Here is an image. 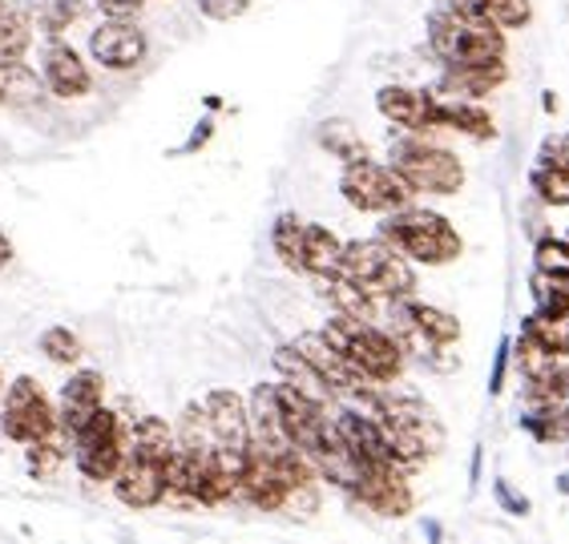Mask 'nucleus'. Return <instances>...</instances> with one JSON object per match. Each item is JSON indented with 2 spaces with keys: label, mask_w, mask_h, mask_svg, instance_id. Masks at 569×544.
I'll use <instances>...</instances> for the list:
<instances>
[{
  "label": "nucleus",
  "mask_w": 569,
  "mask_h": 544,
  "mask_svg": "<svg viewBox=\"0 0 569 544\" xmlns=\"http://www.w3.org/2000/svg\"><path fill=\"white\" fill-rule=\"evenodd\" d=\"M142 4H146V0H98V9L106 12V17H121V21H130Z\"/></svg>",
  "instance_id": "35"
},
{
  "label": "nucleus",
  "mask_w": 569,
  "mask_h": 544,
  "mask_svg": "<svg viewBox=\"0 0 569 544\" xmlns=\"http://www.w3.org/2000/svg\"><path fill=\"white\" fill-rule=\"evenodd\" d=\"M29 12L37 17L44 33H61L69 21H77V12H81V0H33Z\"/></svg>",
  "instance_id": "30"
},
{
  "label": "nucleus",
  "mask_w": 569,
  "mask_h": 544,
  "mask_svg": "<svg viewBox=\"0 0 569 544\" xmlns=\"http://www.w3.org/2000/svg\"><path fill=\"white\" fill-rule=\"evenodd\" d=\"M505 363H509V343H505V347H501V355H497V371H493V383H489V387H493V392H501V380H505Z\"/></svg>",
  "instance_id": "36"
},
{
  "label": "nucleus",
  "mask_w": 569,
  "mask_h": 544,
  "mask_svg": "<svg viewBox=\"0 0 569 544\" xmlns=\"http://www.w3.org/2000/svg\"><path fill=\"white\" fill-rule=\"evenodd\" d=\"M247 9H251V0H198V12L210 21H234Z\"/></svg>",
  "instance_id": "34"
},
{
  "label": "nucleus",
  "mask_w": 569,
  "mask_h": 544,
  "mask_svg": "<svg viewBox=\"0 0 569 544\" xmlns=\"http://www.w3.org/2000/svg\"><path fill=\"white\" fill-rule=\"evenodd\" d=\"M319 142L328 145L336 158H343V162H360V158H368V145H363V138L356 133V125H351V121H343V118L323 121Z\"/></svg>",
  "instance_id": "25"
},
{
  "label": "nucleus",
  "mask_w": 569,
  "mask_h": 544,
  "mask_svg": "<svg viewBox=\"0 0 569 544\" xmlns=\"http://www.w3.org/2000/svg\"><path fill=\"white\" fill-rule=\"evenodd\" d=\"M340 274L348 279V283L360 286L368 299H376V303L405 299V294H412V286H417L412 259H405L392 242H383V239L343 242Z\"/></svg>",
  "instance_id": "2"
},
{
  "label": "nucleus",
  "mask_w": 569,
  "mask_h": 544,
  "mask_svg": "<svg viewBox=\"0 0 569 544\" xmlns=\"http://www.w3.org/2000/svg\"><path fill=\"white\" fill-rule=\"evenodd\" d=\"M41 101V81L29 66H21V57H0V105L9 109H29Z\"/></svg>",
  "instance_id": "21"
},
{
  "label": "nucleus",
  "mask_w": 569,
  "mask_h": 544,
  "mask_svg": "<svg viewBox=\"0 0 569 544\" xmlns=\"http://www.w3.org/2000/svg\"><path fill=\"white\" fill-rule=\"evenodd\" d=\"M9 259H12V242L4 239V234H0V271L9 266Z\"/></svg>",
  "instance_id": "37"
},
{
  "label": "nucleus",
  "mask_w": 569,
  "mask_h": 544,
  "mask_svg": "<svg viewBox=\"0 0 569 544\" xmlns=\"http://www.w3.org/2000/svg\"><path fill=\"white\" fill-rule=\"evenodd\" d=\"M101 395H106V380L98 371H77L73 380L61 387V407H57V427L73 440L81 427L93 420V412L101 407Z\"/></svg>",
  "instance_id": "15"
},
{
  "label": "nucleus",
  "mask_w": 569,
  "mask_h": 544,
  "mask_svg": "<svg viewBox=\"0 0 569 544\" xmlns=\"http://www.w3.org/2000/svg\"><path fill=\"white\" fill-rule=\"evenodd\" d=\"M340 190L351 206L363 210V214H392L400 206H412V185L400 178L396 165H380L372 158H360V162L343 165Z\"/></svg>",
  "instance_id": "7"
},
{
  "label": "nucleus",
  "mask_w": 569,
  "mask_h": 544,
  "mask_svg": "<svg viewBox=\"0 0 569 544\" xmlns=\"http://www.w3.org/2000/svg\"><path fill=\"white\" fill-rule=\"evenodd\" d=\"M66 444H69V435L61 432V427H57L53 435H44V440H37V444H29V464H33L37 476H53V472L61 469Z\"/></svg>",
  "instance_id": "29"
},
{
  "label": "nucleus",
  "mask_w": 569,
  "mask_h": 544,
  "mask_svg": "<svg viewBox=\"0 0 569 544\" xmlns=\"http://www.w3.org/2000/svg\"><path fill=\"white\" fill-rule=\"evenodd\" d=\"M29 41H33V12L4 9V17H0V57H24Z\"/></svg>",
  "instance_id": "26"
},
{
  "label": "nucleus",
  "mask_w": 569,
  "mask_h": 544,
  "mask_svg": "<svg viewBox=\"0 0 569 544\" xmlns=\"http://www.w3.org/2000/svg\"><path fill=\"white\" fill-rule=\"evenodd\" d=\"M274 371L283 375V383H291L299 395H307V400L323 403V407H331V395H336V387H331L323 375H319L311 363L299 355L296 347H279L274 351Z\"/></svg>",
  "instance_id": "18"
},
{
  "label": "nucleus",
  "mask_w": 569,
  "mask_h": 544,
  "mask_svg": "<svg viewBox=\"0 0 569 544\" xmlns=\"http://www.w3.org/2000/svg\"><path fill=\"white\" fill-rule=\"evenodd\" d=\"M89 53H93V61L113 69V73H126V69H133L146 57V37L130 21L110 17V24H101L98 33L89 37Z\"/></svg>",
  "instance_id": "13"
},
{
  "label": "nucleus",
  "mask_w": 569,
  "mask_h": 544,
  "mask_svg": "<svg viewBox=\"0 0 569 544\" xmlns=\"http://www.w3.org/2000/svg\"><path fill=\"white\" fill-rule=\"evenodd\" d=\"M41 73H44V85L53 89L57 98H86L89 93V69L86 61L69 49V44L53 41L44 49L41 57Z\"/></svg>",
  "instance_id": "16"
},
{
  "label": "nucleus",
  "mask_w": 569,
  "mask_h": 544,
  "mask_svg": "<svg viewBox=\"0 0 569 544\" xmlns=\"http://www.w3.org/2000/svg\"><path fill=\"white\" fill-rule=\"evenodd\" d=\"M202 412H207L210 427L219 435V456L239 476L242 464H247V452H251V412H247V403L234 392H210L202 400Z\"/></svg>",
  "instance_id": "9"
},
{
  "label": "nucleus",
  "mask_w": 569,
  "mask_h": 544,
  "mask_svg": "<svg viewBox=\"0 0 569 544\" xmlns=\"http://www.w3.org/2000/svg\"><path fill=\"white\" fill-rule=\"evenodd\" d=\"M452 9L489 17V21L501 24V29H521V24H529V17H533L529 0H452Z\"/></svg>",
  "instance_id": "22"
},
{
  "label": "nucleus",
  "mask_w": 569,
  "mask_h": 544,
  "mask_svg": "<svg viewBox=\"0 0 569 544\" xmlns=\"http://www.w3.org/2000/svg\"><path fill=\"white\" fill-rule=\"evenodd\" d=\"M271 242H274V254L287 262V266H296L299 271V246H303V222L296 214H283L274 222L271 230Z\"/></svg>",
  "instance_id": "31"
},
{
  "label": "nucleus",
  "mask_w": 569,
  "mask_h": 544,
  "mask_svg": "<svg viewBox=\"0 0 569 544\" xmlns=\"http://www.w3.org/2000/svg\"><path fill=\"white\" fill-rule=\"evenodd\" d=\"M0 17H4V0H0Z\"/></svg>",
  "instance_id": "38"
},
{
  "label": "nucleus",
  "mask_w": 569,
  "mask_h": 544,
  "mask_svg": "<svg viewBox=\"0 0 569 544\" xmlns=\"http://www.w3.org/2000/svg\"><path fill=\"white\" fill-rule=\"evenodd\" d=\"M392 165L400 170V178H405L417 194H457L460 185H465V165H460L457 153L425 142L420 133L396 138Z\"/></svg>",
  "instance_id": "5"
},
{
  "label": "nucleus",
  "mask_w": 569,
  "mask_h": 544,
  "mask_svg": "<svg viewBox=\"0 0 569 544\" xmlns=\"http://www.w3.org/2000/svg\"><path fill=\"white\" fill-rule=\"evenodd\" d=\"M566 242H569V234H566Z\"/></svg>",
  "instance_id": "39"
},
{
  "label": "nucleus",
  "mask_w": 569,
  "mask_h": 544,
  "mask_svg": "<svg viewBox=\"0 0 569 544\" xmlns=\"http://www.w3.org/2000/svg\"><path fill=\"white\" fill-rule=\"evenodd\" d=\"M513 355H517V367H521V375H526V380H541V375H549V371L561 363L558 351H549L546 343H541L537 335H529V331H521Z\"/></svg>",
  "instance_id": "23"
},
{
  "label": "nucleus",
  "mask_w": 569,
  "mask_h": 544,
  "mask_svg": "<svg viewBox=\"0 0 569 544\" xmlns=\"http://www.w3.org/2000/svg\"><path fill=\"white\" fill-rule=\"evenodd\" d=\"M533 190L546 206H569V165L561 162H537L533 170Z\"/></svg>",
  "instance_id": "27"
},
{
  "label": "nucleus",
  "mask_w": 569,
  "mask_h": 544,
  "mask_svg": "<svg viewBox=\"0 0 569 544\" xmlns=\"http://www.w3.org/2000/svg\"><path fill=\"white\" fill-rule=\"evenodd\" d=\"M529 335H537L549 351L569 355V311H533L529 323L521 326Z\"/></svg>",
  "instance_id": "24"
},
{
  "label": "nucleus",
  "mask_w": 569,
  "mask_h": 544,
  "mask_svg": "<svg viewBox=\"0 0 569 544\" xmlns=\"http://www.w3.org/2000/svg\"><path fill=\"white\" fill-rule=\"evenodd\" d=\"M343 262V239L331 234L328 226H311L303 222V246H299V271L316 274V279H328V274H340Z\"/></svg>",
  "instance_id": "17"
},
{
  "label": "nucleus",
  "mask_w": 569,
  "mask_h": 544,
  "mask_svg": "<svg viewBox=\"0 0 569 544\" xmlns=\"http://www.w3.org/2000/svg\"><path fill=\"white\" fill-rule=\"evenodd\" d=\"M291 347H296L299 355H303V360L311 363V367H316L319 375L331 383V387H336V392H360V387H376L372 380H363L360 367H356V363H351L348 355H343V351L336 347L328 335H323V331H303Z\"/></svg>",
  "instance_id": "11"
},
{
  "label": "nucleus",
  "mask_w": 569,
  "mask_h": 544,
  "mask_svg": "<svg viewBox=\"0 0 569 544\" xmlns=\"http://www.w3.org/2000/svg\"><path fill=\"white\" fill-rule=\"evenodd\" d=\"M505 77H509L505 61H485V66H449V73H445V93L477 101V98H485V93H493Z\"/></svg>",
  "instance_id": "19"
},
{
  "label": "nucleus",
  "mask_w": 569,
  "mask_h": 544,
  "mask_svg": "<svg viewBox=\"0 0 569 544\" xmlns=\"http://www.w3.org/2000/svg\"><path fill=\"white\" fill-rule=\"evenodd\" d=\"M41 351L53 363H77L81 360V343H77V335L69 331V326H49V331L41 335Z\"/></svg>",
  "instance_id": "32"
},
{
  "label": "nucleus",
  "mask_w": 569,
  "mask_h": 544,
  "mask_svg": "<svg viewBox=\"0 0 569 544\" xmlns=\"http://www.w3.org/2000/svg\"><path fill=\"white\" fill-rule=\"evenodd\" d=\"M130 427H133V420H121V415L98 407L93 420L73 435L77 469L86 472L89 480L118 476L121 460H126V452H130Z\"/></svg>",
  "instance_id": "6"
},
{
  "label": "nucleus",
  "mask_w": 569,
  "mask_h": 544,
  "mask_svg": "<svg viewBox=\"0 0 569 544\" xmlns=\"http://www.w3.org/2000/svg\"><path fill=\"white\" fill-rule=\"evenodd\" d=\"M428 44L432 53L449 66H485V61H505V29L489 17L465 9H440L428 17Z\"/></svg>",
  "instance_id": "1"
},
{
  "label": "nucleus",
  "mask_w": 569,
  "mask_h": 544,
  "mask_svg": "<svg viewBox=\"0 0 569 544\" xmlns=\"http://www.w3.org/2000/svg\"><path fill=\"white\" fill-rule=\"evenodd\" d=\"M234 496H242L247 504H254V508H263V512L283 508L287 484H283V476H279V469L271 464V456H267L263 447L251 444L247 464H242V472H239V488H234Z\"/></svg>",
  "instance_id": "14"
},
{
  "label": "nucleus",
  "mask_w": 569,
  "mask_h": 544,
  "mask_svg": "<svg viewBox=\"0 0 569 544\" xmlns=\"http://www.w3.org/2000/svg\"><path fill=\"white\" fill-rule=\"evenodd\" d=\"M533 299L537 311H569V271L566 274H533Z\"/></svg>",
  "instance_id": "28"
},
{
  "label": "nucleus",
  "mask_w": 569,
  "mask_h": 544,
  "mask_svg": "<svg viewBox=\"0 0 569 544\" xmlns=\"http://www.w3.org/2000/svg\"><path fill=\"white\" fill-rule=\"evenodd\" d=\"M323 335L360 367L363 380L392 383L396 375L405 371V347L392 339V331H380L372 319L340 315V311H336V319L323 326Z\"/></svg>",
  "instance_id": "4"
},
{
  "label": "nucleus",
  "mask_w": 569,
  "mask_h": 544,
  "mask_svg": "<svg viewBox=\"0 0 569 544\" xmlns=\"http://www.w3.org/2000/svg\"><path fill=\"white\" fill-rule=\"evenodd\" d=\"M537 271H549V274H566L569 271V242L566 239H541L537 242Z\"/></svg>",
  "instance_id": "33"
},
{
  "label": "nucleus",
  "mask_w": 569,
  "mask_h": 544,
  "mask_svg": "<svg viewBox=\"0 0 569 544\" xmlns=\"http://www.w3.org/2000/svg\"><path fill=\"white\" fill-rule=\"evenodd\" d=\"M440 130H457L469 138H493V118L469 98H437Z\"/></svg>",
  "instance_id": "20"
},
{
  "label": "nucleus",
  "mask_w": 569,
  "mask_h": 544,
  "mask_svg": "<svg viewBox=\"0 0 569 544\" xmlns=\"http://www.w3.org/2000/svg\"><path fill=\"white\" fill-rule=\"evenodd\" d=\"M376 105L380 113L392 125L408 133H428V130H440L437 121V98L425 93V89H408V85H383L376 93Z\"/></svg>",
  "instance_id": "12"
},
{
  "label": "nucleus",
  "mask_w": 569,
  "mask_h": 544,
  "mask_svg": "<svg viewBox=\"0 0 569 544\" xmlns=\"http://www.w3.org/2000/svg\"><path fill=\"white\" fill-rule=\"evenodd\" d=\"M380 239L392 242L405 259L425 262V266H445L460 254V234L452 230L449 218L417 206H400L392 214H383Z\"/></svg>",
  "instance_id": "3"
},
{
  "label": "nucleus",
  "mask_w": 569,
  "mask_h": 544,
  "mask_svg": "<svg viewBox=\"0 0 569 544\" xmlns=\"http://www.w3.org/2000/svg\"><path fill=\"white\" fill-rule=\"evenodd\" d=\"M351 496L383 516H405L412 508V488H408V472L396 464H356V484Z\"/></svg>",
  "instance_id": "10"
},
{
  "label": "nucleus",
  "mask_w": 569,
  "mask_h": 544,
  "mask_svg": "<svg viewBox=\"0 0 569 544\" xmlns=\"http://www.w3.org/2000/svg\"><path fill=\"white\" fill-rule=\"evenodd\" d=\"M53 432H57V412L53 403L44 400L41 387L29 375L9 383V392H4V435L17 440V444H37V440H44V435Z\"/></svg>",
  "instance_id": "8"
}]
</instances>
